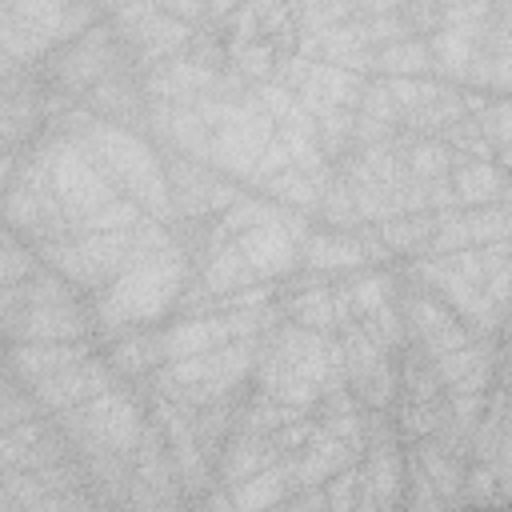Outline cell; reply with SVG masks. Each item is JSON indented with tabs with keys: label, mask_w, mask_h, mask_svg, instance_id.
<instances>
[{
	"label": "cell",
	"mask_w": 512,
	"mask_h": 512,
	"mask_svg": "<svg viewBox=\"0 0 512 512\" xmlns=\"http://www.w3.org/2000/svg\"><path fill=\"white\" fill-rule=\"evenodd\" d=\"M196 276V264L188 256V248L176 240L164 252L128 260V268L92 296V320H96V336H120L128 328H148L152 320H164L168 312H176L180 292L188 288V280Z\"/></svg>",
	"instance_id": "6da1fadb"
},
{
	"label": "cell",
	"mask_w": 512,
	"mask_h": 512,
	"mask_svg": "<svg viewBox=\"0 0 512 512\" xmlns=\"http://www.w3.org/2000/svg\"><path fill=\"white\" fill-rule=\"evenodd\" d=\"M56 428L68 436L72 448H108L132 460L148 428V408L140 404V392L128 388V380H120L96 392L92 400L56 412Z\"/></svg>",
	"instance_id": "7a4b0ae2"
},
{
	"label": "cell",
	"mask_w": 512,
	"mask_h": 512,
	"mask_svg": "<svg viewBox=\"0 0 512 512\" xmlns=\"http://www.w3.org/2000/svg\"><path fill=\"white\" fill-rule=\"evenodd\" d=\"M120 68H132V60H128L124 40L116 36L112 20H104V24H92L88 32H80L76 40L60 44L52 56H44L40 80L52 92H64V96L80 100L92 84H100L104 76H112Z\"/></svg>",
	"instance_id": "3957f363"
},
{
	"label": "cell",
	"mask_w": 512,
	"mask_h": 512,
	"mask_svg": "<svg viewBox=\"0 0 512 512\" xmlns=\"http://www.w3.org/2000/svg\"><path fill=\"white\" fill-rule=\"evenodd\" d=\"M336 336L344 344V364H348V388L364 408L388 412L400 396V356H392L384 344L372 340V332L360 324V316L340 320Z\"/></svg>",
	"instance_id": "277c9868"
},
{
	"label": "cell",
	"mask_w": 512,
	"mask_h": 512,
	"mask_svg": "<svg viewBox=\"0 0 512 512\" xmlns=\"http://www.w3.org/2000/svg\"><path fill=\"white\" fill-rule=\"evenodd\" d=\"M4 64H36L68 44V0H4Z\"/></svg>",
	"instance_id": "5b68a950"
},
{
	"label": "cell",
	"mask_w": 512,
	"mask_h": 512,
	"mask_svg": "<svg viewBox=\"0 0 512 512\" xmlns=\"http://www.w3.org/2000/svg\"><path fill=\"white\" fill-rule=\"evenodd\" d=\"M4 332L12 344H24V340H92L96 320H92V308H84L80 300L24 304L20 312L4 316Z\"/></svg>",
	"instance_id": "8992f818"
},
{
	"label": "cell",
	"mask_w": 512,
	"mask_h": 512,
	"mask_svg": "<svg viewBox=\"0 0 512 512\" xmlns=\"http://www.w3.org/2000/svg\"><path fill=\"white\" fill-rule=\"evenodd\" d=\"M112 384H120V376L112 372V364H108L104 356H84V360L60 368V372L44 376V380L32 384L28 392H32V400L40 404V412L56 416V412H64V408H76V404L92 400L96 392H104V388H112Z\"/></svg>",
	"instance_id": "52a82bcc"
},
{
	"label": "cell",
	"mask_w": 512,
	"mask_h": 512,
	"mask_svg": "<svg viewBox=\"0 0 512 512\" xmlns=\"http://www.w3.org/2000/svg\"><path fill=\"white\" fill-rule=\"evenodd\" d=\"M360 456H364L360 448H352L348 440H340V436H332V432L320 428L300 452L280 456V460H284V468H288V484H292V488H320V484H328L340 468L356 464Z\"/></svg>",
	"instance_id": "ba28073f"
},
{
	"label": "cell",
	"mask_w": 512,
	"mask_h": 512,
	"mask_svg": "<svg viewBox=\"0 0 512 512\" xmlns=\"http://www.w3.org/2000/svg\"><path fill=\"white\" fill-rule=\"evenodd\" d=\"M92 356V340H24L8 344V376H16L24 388L40 384L44 376Z\"/></svg>",
	"instance_id": "9c48e42d"
},
{
	"label": "cell",
	"mask_w": 512,
	"mask_h": 512,
	"mask_svg": "<svg viewBox=\"0 0 512 512\" xmlns=\"http://www.w3.org/2000/svg\"><path fill=\"white\" fill-rule=\"evenodd\" d=\"M300 252H304L300 268L320 272V276H348V272L372 264L360 232H348V228H312Z\"/></svg>",
	"instance_id": "30bf717a"
},
{
	"label": "cell",
	"mask_w": 512,
	"mask_h": 512,
	"mask_svg": "<svg viewBox=\"0 0 512 512\" xmlns=\"http://www.w3.org/2000/svg\"><path fill=\"white\" fill-rule=\"evenodd\" d=\"M276 460H280V452H276L272 436L236 428V432L224 440L220 456H216V480H220V484H240V480H248V476H256V472H264V468L276 464Z\"/></svg>",
	"instance_id": "8fae6325"
},
{
	"label": "cell",
	"mask_w": 512,
	"mask_h": 512,
	"mask_svg": "<svg viewBox=\"0 0 512 512\" xmlns=\"http://www.w3.org/2000/svg\"><path fill=\"white\" fill-rule=\"evenodd\" d=\"M104 360L112 364V372H116L120 380H144L148 372H156V368L164 364L160 328H128V332L112 336Z\"/></svg>",
	"instance_id": "7c38bea8"
},
{
	"label": "cell",
	"mask_w": 512,
	"mask_h": 512,
	"mask_svg": "<svg viewBox=\"0 0 512 512\" xmlns=\"http://www.w3.org/2000/svg\"><path fill=\"white\" fill-rule=\"evenodd\" d=\"M508 184H512V172L500 160H468V156H460L456 168H452V188H456V200L464 208L504 200Z\"/></svg>",
	"instance_id": "4fadbf2b"
},
{
	"label": "cell",
	"mask_w": 512,
	"mask_h": 512,
	"mask_svg": "<svg viewBox=\"0 0 512 512\" xmlns=\"http://www.w3.org/2000/svg\"><path fill=\"white\" fill-rule=\"evenodd\" d=\"M416 448V460L424 464L428 480L436 484V492L444 496V504H456L460 500V488H464V472H468V460H460L456 452H448L436 436H424V440H412Z\"/></svg>",
	"instance_id": "5bb4252c"
},
{
	"label": "cell",
	"mask_w": 512,
	"mask_h": 512,
	"mask_svg": "<svg viewBox=\"0 0 512 512\" xmlns=\"http://www.w3.org/2000/svg\"><path fill=\"white\" fill-rule=\"evenodd\" d=\"M380 240L388 244L392 256H424L432 232H436V212H400V216H388L376 224Z\"/></svg>",
	"instance_id": "9a60e30c"
},
{
	"label": "cell",
	"mask_w": 512,
	"mask_h": 512,
	"mask_svg": "<svg viewBox=\"0 0 512 512\" xmlns=\"http://www.w3.org/2000/svg\"><path fill=\"white\" fill-rule=\"evenodd\" d=\"M200 280H204L216 296H228V292L248 288V284H260V276L252 272V264L244 260V252H240V244H236V240L220 244V248L200 264Z\"/></svg>",
	"instance_id": "2e32d148"
},
{
	"label": "cell",
	"mask_w": 512,
	"mask_h": 512,
	"mask_svg": "<svg viewBox=\"0 0 512 512\" xmlns=\"http://www.w3.org/2000/svg\"><path fill=\"white\" fill-rule=\"evenodd\" d=\"M260 192H264L268 200L292 208V212H304V216H316L320 196H324V188H320L304 168H296V164H288V168H280L276 176H268V180L260 184Z\"/></svg>",
	"instance_id": "e0dca14e"
},
{
	"label": "cell",
	"mask_w": 512,
	"mask_h": 512,
	"mask_svg": "<svg viewBox=\"0 0 512 512\" xmlns=\"http://www.w3.org/2000/svg\"><path fill=\"white\" fill-rule=\"evenodd\" d=\"M372 76H432V52L424 36H408L372 48Z\"/></svg>",
	"instance_id": "ac0fdd59"
},
{
	"label": "cell",
	"mask_w": 512,
	"mask_h": 512,
	"mask_svg": "<svg viewBox=\"0 0 512 512\" xmlns=\"http://www.w3.org/2000/svg\"><path fill=\"white\" fill-rule=\"evenodd\" d=\"M288 468L284 460L268 464L264 472L232 484V508H272V504H284L288 500Z\"/></svg>",
	"instance_id": "d6986e66"
},
{
	"label": "cell",
	"mask_w": 512,
	"mask_h": 512,
	"mask_svg": "<svg viewBox=\"0 0 512 512\" xmlns=\"http://www.w3.org/2000/svg\"><path fill=\"white\" fill-rule=\"evenodd\" d=\"M316 144H320V152L336 164V160H344L352 148H356V112L352 108H332V112H324L320 120H316Z\"/></svg>",
	"instance_id": "ffe728a7"
},
{
	"label": "cell",
	"mask_w": 512,
	"mask_h": 512,
	"mask_svg": "<svg viewBox=\"0 0 512 512\" xmlns=\"http://www.w3.org/2000/svg\"><path fill=\"white\" fill-rule=\"evenodd\" d=\"M148 212L132 200V196H116V200H108L104 208H96L92 216H84V220H76L72 224V236H84V232H116V228H132V224H140Z\"/></svg>",
	"instance_id": "44dd1931"
},
{
	"label": "cell",
	"mask_w": 512,
	"mask_h": 512,
	"mask_svg": "<svg viewBox=\"0 0 512 512\" xmlns=\"http://www.w3.org/2000/svg\"><path fill=\"white\" fill-rule=\"evenodd\" d=\"M312 220H320V224H328V228H348V232H356L360 224H368V220L360 216V208H356V200H352V192H348V184H344L340 176L324 188L320 208H316Z\"/></svg>",
	"instance_id": "7402d4cb"
},
{
	"label": "cell",
	"mask_w": 512,
	"mask_h": 512,
	"mask_svg": "<svg viewBox=\"0 0 512 512\" xmlns=\"http://www.w3.org/2000/svg\"><path fill=\"white\" fill-rule=\"evenodd\" d=\"M440 136H444L460 156H468V160H496V148L488 144V136H484V128H480L476 116H460V120L448 124Z\"/></svg>",
	"instance_id": "603a6c76"
},
{
	"label": "cell",
	"mask_w": 512,
	"mask_h": 512,
	"mask_svg": "<svg viewBox=\"0 0 512 512\" xmlns=\"http://www.w3.org/2000/svg\"><path fill=\"white\" fill-rule=\"evenodd\" d=\"M360 116H372V120H380V124L400 128L404 112H400V104H396V96H392V88H388L384 76H372V80H368L364 100H360Z\"/></svg>",
	"instance_id": "cb8c5ba5"
},
{
	"label": "cell",
	"mask_w": 512,
	"mask_h": 512,
	"mask_svg": "<svg viewBox=\"0 0 512 512\" xmlns=\"http://www.w3.org/2000/svg\"><path fill=\"white\" fill-rule=\"evenodd\" d=\"M476 120H480V128L496 152L512 148V100H488Z\"/></svg>",
	"instance_id": "d4e9b609"
},
{
	"label": "cell",
	"mask_w": 512,
	"mask_h": 512,
	"mask_svg": "<svg viewBox=\"0 0 512 512\" xmlns=\"http://www.w3.org/2000/svg\"><path fill=\"white\" fill-rule=\"evenodd\" d=\"M364 36H368L372 48H384V44H396V40L416 36V28H412L408 16L396 8V12H384V16H368V20H364Z\"/></svg>",
	"instance_id": "484cf974"
},
{
	"label": "cell",
	"mask_w": 512,
	"mask_h": 512,
	"mask_svg": "<svg viewBox=\"0 0 512 512\" xmlns=\"http://www.w3.org/2000/svg\"><path fill=\"white\" fill-rule=\"evenodd\" d=\"M360 488H364V468H360V460L356 464H348V468H340L332 480H328V508H352V504H360Z\"/></svg>",
	"instance_id": "4316f807"
},
{
	"label": "cell",
	"mask_w": 512,
	"mask_h": 512,
	"mask_svg": "<svg viewBox=\"0 0 512 512\" xmlns=\"http://www.w3.org/2000/svg\"><path fill=\"white\" fill-rule=\"evenodd\" d=\"M288 164H292V148H288V140L276 132V136H272V144L260 152V160H256L252 176L244 180V188H260L268 176H276V172H280V168H288Z\"/></svg>",
	"instance_id": "83f0119b"
},
{
	"label": "cell",
	"mask_w": 512,
	"mask_h": 512,
	"mask_svg": "<svg viewBox=\"0 0 512 512\" xmlns=\"http://www.w3.org/2000/svg\"><path fill=\"white\" fill-rule=\"evenodd\" d=\"M156 8H164L168 16H176V20H184V24H200V20H208V4L204 0H152Z\"/></svg>",
	"instance_id": "f1b7e54d"
},
{
	"label": "cell",
	"mask_w": 512,
	"mask_h": 512,
	"mask_svg": "<svg viewBox=\"0 0 512 512\" xmlns=\"http://www.w3.org/2000/svg\"><path fill=\"white\" fill-rule=\"evenodd\" d=\"M508 316H512V312H508Z\"/></svg>",
	"instance_id": "f546056e"
}]
</instances>
